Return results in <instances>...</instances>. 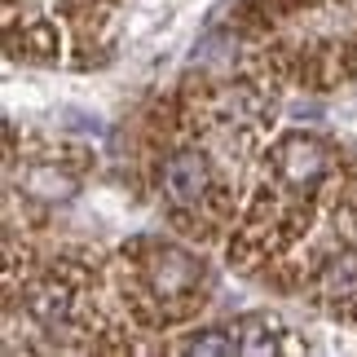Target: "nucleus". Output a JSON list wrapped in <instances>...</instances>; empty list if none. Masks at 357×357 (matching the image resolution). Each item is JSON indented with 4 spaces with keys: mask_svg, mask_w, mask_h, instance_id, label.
Returning a JSON list of instances; mask_svg holds the SVG:
<instances>
[{
    "mask_svg": "<svg viewBox=\"0 0 357 357\" xmlns=\"http://www.w3.org/2000/svg\"><path fill=\"white\" fill-rule=\"evenodd\" d=\"M142 247V260L132 265L142 291L163 305L168 318H181V313L195 309V300L203 296V265L190 252H181L176 243H137Z\"/></svg>",
    "mask_w": 357,
    "mask_h": 357,
    "instance_id": "obj_1",
    "label": "nucleus"
},
{
    "mask_svg": "<svg viewBox=\"0 0 357 357\" xmlns=\"http://www.w3.org/2000/svg\"><path fill=\"white\" fill-rule=\"evenodd\" d=\"M159 199L172 208V216H199L216 203V159L208 146L185 142L172 146L159 163Z\"/></svg>",
    "mask_w": 357,
    "mask_h": 357,
    "instance_id": "obj_2",
    "label": "nucleus"
},
{
    "mask_svg": "<svg viewBox=\"0 0 357 357\" xmlns=\"http://www.w3.org/2000/svg\"><path fill=\"white\" fill-rule=\"evenodd\" d=\"M238 335V353H278L282 349V322L269 318V313H247V318H238L234 326Z\"/></svg>",
    "mask_w": 357,
    "mask_h": 357,
    "instance_id": "obj_3",
    "label": "nucleus"
}]
</instances>
